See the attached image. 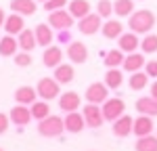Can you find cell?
<instances>
[{
  "mask_svg": "<svg viewBox=\"0 0 157 151\" xmlns=\"http://www.w3.org/2000/svg\"><path fill=\"white\" fill-rule=\"evenodd\" d=\"M130 32L134 34H149L155 25V15L151 11H136L130 15Z\"/></svg>",
  "mask_w": 157,
  "mask_h": 151,
  "instance_id": "1",
  "label": "cell"
},
{
  "mask_svg": "<svg viewBox=\"0 0 157 151\" xmlns=\"http://www.w3.org/2000/svg\"><path fill=\"white\" fill-rule=\"evenodd\" d=\"M63 130H65V120L59 118V115H48V118H44V120L38 122V132L46 138L59 137Z\"/></svg>",
  "mask_w": 157,
  "mask_h": 151,
  "instance_id": "2",
  "label": "cell"
},
{
  "mask_svg": "<svg viewBox=\"0 0 157 151\" xmlns=\"http://www.w3.org/2000/svg\"><path fill=\"white\" fill-rule=\"evenodd\" d=\"M124 111H126V103L121 99H107L105 103H103V115H105V120L107 122H115L117 118H121L124 115Z\"/></svg>",
  "mask_w": 157,
  "mask_h": 151,
  "instance_id": "3",
  "label": "cell"
},
{
  "mask_svg": "<svg viewBox=\"0 0 157 151\" xmlns=\"http://www.w3.org/2000/svg\"><path fill=\"white\" fill-rule=\"evenodd\" d=\"M38 97L44 101H50V99H57L59 97V82L55 80V78H42L40 82H38Z\"/></svg>",
  "mask_w": 157,
  "mask_h": 151,
  "instance_id": "4",
  "label": "cell"
},
{
  "mask_svg": "<svg viewBox=\"0 0 157 151\" xmlns=\"http://www.w3.org/2000/svg\"><path fill=\"white\" fill-rule=\"evenodd\" d=\"M82 113H84L86 126H90V128H98V126H103V122H105L103 107H98L97 103H88V105H84Z\"/></svg>",
  "mask_w": 157,
  "mask_h": 151,
  "instance_id": "5",
  "label": "cell"
},
{
  "mask_svg": "<svg viewBox=\"0 0 157 151\" xmlns=\"http://www.w3.org/2000/svg\"><path fill=\"white\" fill-rule=\"evenodd\" d=\"M109 99V88L107 84L103 82H92L90 86L86 88V101L88 103H97V105H101V103H105V101Z\"/></svg>",
  "mask_w": 157,
  "mask_h": 151,
  "instance_id": "6",
  "label": "cell"
},
{
  "mask_svg": "<svg viewBox=\"0 0 157 151\" xmlns=\"http://www.w3.org/2000/svg\"><path fill=\"white\" fill-rule=\"evenodd\" d=\"M101 27H103V23H101V15H98V13H90V15H86L84 19H80V23H78L80 34H84V36H92V34H97Z\"/></svg>",
  "mask_w": 157,
  "mask_h": 151,
  "instance_id": "7",
  "label": "cell"
},
{
  "mask_svg": "<svg viewBox=\"0 0 157 151\" xmlns=\"http://www.w3.org/2000/svg\"><path fill=\"white\" fill-rule=\"evenodd\" d=\"M48 25L50 27H57V29H69L73 25V15L65 9L61 11H52L48 17Z\"/></svg>",
  "mask_w": 157,
  "mask_h": 151,
  "instance_id": "8",
  "label": "cell"
},
{
  "mask_svg": "<svg viewBox=\"0 0 157 151\" xmlns=\"http://www.w3.org/2000/svg\"><path fill=\"white\" fill-rule=\"evenodd\" d=\"M113 134L115 137H120V138H124V137H128L130 132L134 130V118H130V115H121V118H117L115 122H113Z\"/></svg>",
  "mask_w": 157,
  "mask_h": 151,
  "instance_id": "9",
  "label": "cell"
},
{
  "mask_svg": "<svg viewBox=\"0 0 157 151\" xmlns=\"http://www.w3.org/2000/svg\"><path fill=\"white\" fill-rule=\"evenodd\" d=\"M86 128V120H84V113H78V111H71L65 115V130L67 132H73V134H78V132H82Z\"/></svg>",
  "mask_w": 157,
  "mask_h": 151,
  "instance_id": "10",
  "label": "cell"
},
{
  "mask_svg": "<svg viewBox=\"0 0 157 151\" xmlns=\"http://www.w3.org/2000/svg\"><path fill=\"white\" fill-rule=\"evenodd\" d=\"M67 57L71 59V63H86L88 59V48L84 42H69L67 46Z\"/></svg>",
  "mask_w": 157,
  "mask_h": 151,
  "instance_id": "11",
  "label": "cell"
},
{
  "mask_svg": "<svg viewBox=\"0 0 157 151\" xmlns=\"http://www.w3.org/2000/svg\"><path fill=\"white\" fill-rule=\"evenodd\" d=\"M11 120H13V124H17V126H25V124H29V120L34 118L32 115V109H27L25 105H21V103H17L15 107L11 109Z\"/></svg>",
  "mask_w": 157,
  "mask_h": 151,
  "instance_id": "12",
  "label": "cell"
},
{
  "mask_svg": "<svg viewBox=\"0 0 157 151\" xmlns=\"http://www.w3.org/2000/svg\"><path fill=\"white\" fill-rule=\"evenodd\" d=\"M59 107L63 109L65 113H71V111H78L80 109V95L78 92H63V97L59 99Z\"/></svg>",
  "mask_w": 157,
  "mask_h": 151,
  "instance_id": "13",
  "label": "cell"
},
{
  "mask_svg": "<svg viewBox=\"0 0 157 151\" xmlns=\"http://www.w3.org/2000/svg\"><path fill=\"white\" fill-rule=\"evenodd\" d=\"M153 120H151V115H143V113H140V115H138V118H136V120H134V134H136V137H149V134H151V132H153Z\"/></svg>",
  "mask_w": 157,
  "mask_h": 151,
  "instance_id": "14",
  "label": "cell"
},
{
  "mask_svg": "<svg viewBox=\"0 0 157 151\" xmlns=\"http://www.w3.org/2000/svg\"><path fill=\"white\" fill-rule=\"evenodd\" d=\"M23 15H19V13H13L6 17V21H4V29H6V34H11V36H19L21 32H23Z\"/></svg>",
  "mask_w": 157,
  "mask_h": 151,
  "instance_id": "15",
  "label": "cell"
},
{
  "mask_svg": "<svg viewBox=\"0 0 157 151\" xmlns=\"http://www.w3.org/2000/svg\"><path fill=\"white\" fill-rule=\"evenodd\" d=\"M120 50L121 52H136V48L140 46V40H138V36L134 34V32H128V34H121L120 38Z\"/></svg>",
  "mask_w": 157,
  "mask_h": 151,
  "instance_id": "16",
  "label": "cell"
},
{
  "mask_svg": "<svg viewBox=\"0 0 157 151\" xmlns=\"http://www.w3.org/2000/svg\"><path fill=\"white\" fill-rule=\"evenodd\" d=\"M61 61H63V52H61L59 46H46V48H44L42 63H44L46 67H59Z\"/></svg>",
  "mask_w": 157,
  "mask_h": 151,
  "instance_id": "17",
  "label": "cell"
},
{
  "mask_svg": "<svg viewBox=\"0 0 157 151\" xmlns=\"http://www.w3.org/2000/svg\"><path fill=\"white\" fill-rule=\"evenodd\" d=\"M136 111L143 113V115H157V99H153L151 95L149 97H140L136 101Z\"/></svg>",
  "mask_w": 157,
  "mask_h": 151,
  "instance_id": "18",
  "label": "cell"
},
{
  "mask_svg": "<svg viewBox=\"0 0 157 151\" xmlns=\"http://www.w3.org/2000/svg\"><path fill=\"white\" fill-rule=\"evenodd\" d=\"M38 97V90L32 86H19L15 92V101L21 103V105H34Z\"/></svg>",
  "mask_w": 157,
  "mask_h": 151,
  "instance_id": "19",
  "label": "cell"
},
{
  "mask_svg": "<svg viewBox=\"0 0 157 151\" xmlns=\"http://www.w3.org/2000/svg\"><path fill=\"white\" fill-rule=\"evenodd\" d=\"M101 32H103V36L107 38V40H115V38H120L121 34H124V23H121V21H113V19H109V21L103 23Z\"/></svg>",
  "mask_w": 157,
  "mask_h": 151,
  "instance_id": "20",
  "label": "cell"
},
{
  "mask_svg": "<svg viewBox=\"0 0 157 151\" xmlns=\"http://www.w3.org/2000/svg\"><path fill=\"white\" fill-rule=\"evenodd\" d=\"M67 9L73 15V19H84L86 15H90V2L88 0H71L67 4Z\"/></svg>",
  "mask_w": 157,
  "mask_h": 151,
  "instance_id": "21",
  "label": "cell"
},
{
  "mask_svg": "<svg viewBox=\"0 0 157 151\" xmlns=\"http://www.w3.org/2000/svg\"><path fill=\"white\" fill-rule=\"evenodd\" d=\"M11 9L13 13L19 15H34L36 13V0H11Z\"/></svg>",
  "mask_w": 157,
  "mask_h": 151,
  "instance_id": "22",
  "label": "cell"
},
{
  "mask_svg": "<svg viewBox=\"0 0 157 151\" xmlns=\"http://www.w3.org/2000/svg\"><path fill=\"white\" fill-rule=\"evenodd\" d=\"M145 65V57L140 55V52H130L126 59H124V69L126 72H130V74H134V72H140V67Z\"/></svg>",
  "mask_w": 157,
  "mask_h": 151,
  "instance_id": "23",
  "label": "cell"
},
{
  "mask_svg": "<svg viewBox=\"0 0 157 151\" xmlns=\"http://www.w3.org/2000/svg\"><path fill=\"white\" fill-rule=\"evenodd\" d=\"M19 48V40H15V36H4L0 40V55L2 57H15V52Z\"/></svg>",
  "mask_w": 157,
  "mask_h": 151,
  "instance_id": "24",
  "label": "cell"
},
{
  "mask_svg": "<svg viewBox=\"0 0 157 151\" xmlns=\"http://www.w3.org/2000/svg\"><path fill=\"white\" fill-rule=\"evenodd\" d=\"M19 48H23L25 52H32L34 46H38V40H36V32H32V29H23L21 34H19Z\"/></svg>",
  "mask_w": 157,
  "mask_h": 151,
  "instance_id": "25",
  "label": "cell"
},
{
  "mask_svg": "<svg viewBox=\"0 0 157 151\" xmlns=\"http://www.w3.org/2000/svg\"><path fill=\"white\" fill-rule=\"evenodd\" d=\"M73 67L69 63H61L59 67H55V80L59 82V84H69L73 80Z\"/></svg>",
  "mask_w": 157,
  "mask_h": 151,
  "instance_id": "26",
  "label": "cell"
},
{
  "mask_svg": "<svg viewBox=\"0 0 157 151\" xmlns=\"http://www.w3.org/2000/svg\"><path fill=\"white\" fill-rule=\"evenodd\" d=\"M34 32H36V40H38L40 46H44V48L50 46V42H52V29H50L48 25L46 23H38Z\"/></svg>",
  "mask_w": 157,
  "mask_h": 151,
  "instance_id": "27",
  "label": "cell"
},
{
  "mask_svg": "<svg viewBox=\"0 0 157 151\" xmlns=\"http://www.w3.org/2000/svg\"><path fill=\"white\" fill-rule=\"evenodd\" d=\"M121 82H124V76L117 67H109L107 74H105V84H107L109 90H115V88L121 86Z\"/></svg>",
  "mask_w": 157,
  "mask_h": 151,
  "instance_id": "28",
  "label": "cell"
},
{
  "mask_svg": "<svg viewBox=\"0 0 157 151\" xmlns=\"http://www.w3.org/2000/svg\"><path fill=\"white\" fill-rule=\"evenodd\" d=\"M134 149L136 151H157V137H153V134H149V137H138Z\"/></svg>",
  "mask_w": 157,
  "mask_h": 151,
  "instance_id": "29",
  "label": "cell"
},
{
  "mask_svg": "<svg viewBox=\"0 0 157 151\" xmlns=\"http://www.w3.org/2000/svg\"><path fill=\"white\" fill-rule=\"evenodd\" d=\"M32 115L36 118L38 122L40 120H44V118H48L50 115V107H48V101H36L34 105H32Z\"/></svg>",
  "mask_w": 157,
  "mask_h": 151,
  "instance_id": "30",
  "label": "cell"
},
{
  "mask_svg": "<svg viewBox=\"0 0 157 151\" xmlns=\"http://www.w3.org/2000/svg\"><path fill=\"white\" fill-rule=\"evenodd\" d=\"M113 11L120 17H130L134 13V0H115L113 2Z\"/></svg>",
  "mask_w": 157,
  "mask_h": 151,
  "instance_id": "31",
  "label": "cell"
},
{
  "mask_svg": "<svg viewBox=\"0 0 157 151\" xmlns=\"http://www.w3.org/2000/svg\"><path fill=\"white\" fill-rule=\"evenodd\" d=\"M130 88L132 90H143V88H147V84H149V76H147V72H134L132 76H130Z\"/></svg>",
  "mask_w": 157,
  "mask_h": 151,
  "instance_id": "32",
  "label": "cell"
},
{
  "mask_svg": "<svg viewBox=\"0 0 157 151\" xmlns=\"http://www.w3.org/2000/svg\"><path fill=\"white\" fill-rule=\"evenodd\" d=\"M124 55H121V50H109L107 55H105V65L109 67H117V65H124Z\"/></svg>",
  "mask_w": 157,
  "mask_h": 151,
  "instance_id": "33",
  "label": "cell"
},
{
  "mask_svg": "<svg viewBox=\"0 0 157 151\" xmlns=\"http://www.w3.org/2000/svg\"><path fill=\"white\" fill-rule=\"evenodd\" d=\"M140 48H143V52H147V55L157 52V36L155 34H147L145 40H140Z\"/></svg>",
  "mask_w": 157,
  "mask_h": 151,
  "instance_id": "34",
  "label": "cell"
},
{
  "mask_svg": "<svg viewBox=\"0 0 157 151\" xmlns=\"http://www.w3.org/2000/svg\"><path fill=\"white\" fill-rule=\"evenodd\" d=\"M97 13L101 15V17H109V15L113 13V2H111V0H98Z\"/></svg>",
  "mask_w": 157,
  "mask_h": 151,
  "instance_id": "35",
  "label": "cell"
},
{
  "mask_svg": "<svg viewBox=\"0 0 157 151\" xmlns=\"http://www.w3.org/2000/svg\"><path fill=\"white\" fill-rule=\"evenodd\" d=\"M67 4H69L67 0H46V2H44V9H46L48 13H52V11H61V9H65Z\"/></svg>",
  "mask_w": 157,
  "mask_h": 151,
  "instance_id": "36",
  "label": "cell"
},
{
  "mask_svg": "<svg viewBox=\"0 0 157 151\" xmlns=\"http://www.w3.org/2000/svg\"><path fill=\"white\" fill-rule=\"evenodd\" d=\"M15 63L19 65V67H27V65H32V57H29V52H19V55H15Z\"/></svg>",
  "mask_w": 157,
  "mask_h": 151,
  "instance_id": "37",
  "label": "cell"
},
{
  "mask_svg": "<svg viewBox=\"0 0 157 151\" xmlns=\"http://www.w3.org/2000/svg\"><path fill=\"white\" fill-rule=\"evenodd\" d=\"M9 122H11V115L0 113V134H4V132L9 130Z\"/></svg>",
  "mask_w": 157,
  "mask_h": 151,
  "instance_id": "38",
  "label": "cell"
},
{
  "mask_svg": "<svg viewBox=\"0 0 157 151\" xmlns=\"http://www.w3.org/2000/svg\"><path fill=\"white\" fill-rule=\"evenodd\" d=\"M147 76H149V78H157V61L155 59L147 63Z\"/></svg>",
  "mask_w": 157,
  "mask_h": 151,
  "instance_id": "39",
  "label": "cell"
},
{
  "mask_svg": "<svg viewBox=\"0 0 157 151\" xmlns=\"http://www.w3.org/2000/svg\"><path fill=\"white\" fill-rule=\"evenodd\" d=\"M59 40H61V42H69V29H61Z\"/></svg>",
  "mask_w": 157,
  "mask_h": 151,
  "instance_id": "40",
  "label": "cell"
},
{
  "mask_svg": "<svg viewBox=\"0 0 157 151\" xmlns=\"http://www.w3.org/2000/svg\"><path fill=\"white\" fill-rule=\"evenodd\" d=\"M149 90H151V97H153V99H157V80L151 84V88H149Z\"/></svg>",
  "mask_w": 157,
  "mask_h": 151,
  "instance_id": "41",
  "label": "cell"
},
{
  "mask_svg": "<svg viewBox=\"0 0 157 151\" xmlns=\"http://www.w3.org/2000/svg\"><path fill=\"white\" fill-rule=\"evenodd\" d=\"M4 21H6V15H4V11L0 9V25H2V27H4Z\"/></svg>",
  "mask_w": 157,
  "mask_h": 151,
  "instance_id": "42",
  "label": "cell"
},
{
  "mask_svg": "<svg viewBox=\"0 0 157 151\" xmlns=\"http://www.w3.org/2000/svg\"><path fill=\"white\" fill-rule=\"evenodd\" d=\"M36 2H46V0H36Z\"/></svg>",
  "mask_w": 157,
  "mask_h": 151,
  "instance_id": "43",
  "label": "cell"
},
{
  "mask_svg": "<svg viewBox=\"0 0 157 151\" xmlns=\"http://www.w3.org/2000/svg\"><path fill=\"white\" fill-rule=\"evenodd\" d=\"M0 151H4V149H0Z\"/></svg>",
  "mask_w": 157,
  "mask_h": 151,
  "instance_id": "44",
  "label": "cell"
},
{
  "mask_svg": "<svg viewBox=\"0 0 157 151\" xmlns=\"http://www.w3.org/2000/svg\"><path fill=\"white\" fill-rule=\"evenodd\" d=\"M0 40H2V38H0Z\"/></svg>",
  "mask_w": 157,
  "mask_h": 151,
  "instance_id": "45",
  "label": "cell"
}]
</instances>
